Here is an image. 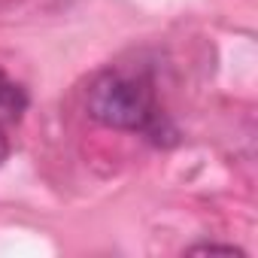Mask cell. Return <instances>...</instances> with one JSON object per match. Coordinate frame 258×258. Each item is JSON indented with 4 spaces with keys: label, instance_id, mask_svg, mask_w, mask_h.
<instances>
[{
    "label": "cell",
    "instance_id": "obj_1",
    "mask_svg": "<svg viewBox=\"0 0 258 258\" xmlns=\"http://www.w3.org/2000/svg\"><path fill=\"white\" fill-rule=\"evenodd\" d=\"M85 109L94 121L106 127H118V131H143L158 112L152 100V88L143 79L124 73L97 76L85 94Z\"/></svg>",
    "mask_w": 258,
    "mask_h": 258
},
{
    "label": "cell",
    "instance_id": "obj_2",
    "mask_svg": "<svg viewBox=\"0 0 258 258\" xmlns=\"http://www.w3.org/2000/svg\"><path fill=\"white\" fill-rule=\"evenodd\" d=\"M28 106V94L19 82L7 79L4 73H0V109H4L7 115H19L22 109Z\"/></svg>",
    "mask_w": 258,
    "mask_h": 258
},
{
    "label": "cell",
    "instance_id": "obj_3",
    "mask_svg": "<svg viewBox=\"0 0 258 258\" xmlns=\"http://www.w3.org/2000/svg\"><path fill=\"white\" fill-rule=\"evenodd\" d=\"M188 252H225V255H243L237 246H219V243H201V246H191Z\"/></svg>",
    "mask_w": 258,
    "mask_h": 258
},
{
    "label": "cell",
    "instance_id": "obj_4",
    "mask_svg": "<svg viewBox=\"0 0 258 258\" xmlns=\"http://www.w3.org/2000/svg\"><path fill=\"white\" fill-rule=\"evenodd\" d=\"M7 155H10V143H7V137H4V131H0V164L7 161Z\"/></svg>",
    "mask_w": 258,
    "mask_h": 258
}]
</instances>
